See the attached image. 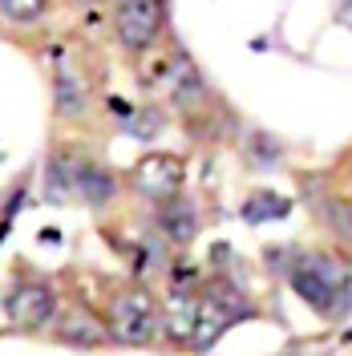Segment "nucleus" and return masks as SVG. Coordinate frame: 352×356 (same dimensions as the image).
I'll use <instances>...</instances> for the list:
<instances>
[{"label":"nucleus","mask_w":352,"mask_h":356,"mask_svg":"<svg viewBox=\"0 0 352 356\" xmlns=\"http://www.w3.org/2000/svg\"><path fill=\"white\" fill-rule=\"evenodd\" d=\"M247 316H251V304H247L243 291H235L231 284L211 288L198 300V324H195V340H191V344H195V348H211L231 324H239Z\"/></svg>","instance_id":"nucleus-1"},{"label":"nucleus","mask_w":352,"mask_h":356,"mask_svg":"<svg viewBox=\"0 0 352 356\" xmlns=\"http://www.w3.org/2000/svg\"><path fill=\"white\" fill-rule=\"evenodd\" d=\"M110 332L118 344H146L158 332V308L154 296H146L142 288L122 291L110 308Z\"/></svg>","instance_id":"nucleus-2"},{"label":"nucleus","mask_w":352,"mask_h":356,"mask_svg":"<svg viewBox=\"0 0 352 356\" xmlns=\"http://www.w3.org/2000/svg\"><path fill=\"white\" fill-rule=\"evenodd\" d=\"M166 21V0H122L118 4V41L142 53L150 49Z\"/></svg>","instance_id":"nucleus-3"},{"label":"nucleus","mask_w":352,"mask_h":356,"mask_svg":"<svg viewBox=\"0 0 352 356\" xmlns=\"http://www.w3.org/2000/svg\"><path fill=\"white\" fill-rule=\"evenodd\" d=\"M4 312H8V324H13V328L37 332V328H45V324L53 320L57 296H53V288H45V284H17L13 296L4 300Z\"/></svg>","instance_id":"nucleus-4"},{"label":"nucleus","mask_w":352,"mask_h":356,"mask_svg":"<svg viewBox=\"0 0 352 356\" xmlns=\"http://www.w3.org/2000/svg\"><path fill=\"white\" fill-rule=\"evenodd\" d=\"M134 186L154 202H166L182 186V162L175 154H150L134 166Z\"/></svg>","instance_id":"nucleus-5"},{"label":"nucleus","mask_w":352,"mask_h":356,"mask_svg":"<svg viewBox=\"0 0 352 356\" xmlns=\"http://www.w3.org/2000/svg\"><path fill=\"white\" fill-rule=\"evenodd\" d=\"M291 288L300 291V296H304V304H312L320 316H344L349 304H352V300H344L340 291H332V284L316 271V267H312V259L304 267H296V271H291Z\"/></svg>","instance_id":"nucleus-6"},{"label":"nucleus","mask_w":352,"mask_h":356,"mask_svg":"<svg viewBox=\"0 0 352 356\" xmlns=\"http://www.w3.org/2000/svg\"><path fill=\"white\" fill-rule=\"evenodd\" d=\"M81 166L86 158L73 154V150H61V154L49 158V175H45V186H49V199H77V178H81Z\"/></svg>","instance_id":"nucleus-7"},{"label":"nucleus","mask_w":352,"mask_h":356,"mask_svg":"<svg viewBox=\"0 0 352 356\" xmlns=\"http://www.w3.org/2000/svg\"><path fill=\"white\" fill-rule=\"evenodd\" d=\"M162 231H166V239L170 243H191L198 235V211H195V202L191 199H166L162 202Z\"/></svg>","instance_id":"nucleus-8"},{"label":"nucleus","mask_w":352,"mask_h":356,"mask_svg":"<svg viewBox=\"0 0 352 356\" xmlns=\"http://www.w3.org/2000/svg\"><path fill=\"white\" fill-rule=\"evenodd\" d=\"M166 332H170V340H178V344H191L195 340V324H198V300H191V296H182V291H175L170 300H166Z\"/></svg>","instance_id":"nucleus-9"},{"label":"nucleus","mask_w":352,"mask_h":356,"mask_svg":"<svg viewBox=\"0 0 352 356\" xmlns=\"http://www.w3.org/2000/svg\"><path fill=\"white\" fill-rule=\"evenodd\" d=\"M77 199L93 202V207H102V202L113 199V178L102 166H93L89 158H86V166H81V178H77Z\"/></svg>","instance_id":"nucleus-10"},{"label":"nucleus","mask_w":352,"mask_h":356,"mask_svg":"<svg viewBox=\"0 0 352 356\" xmlns=\"http://www.w3.org/2000/svg\"><path fill=\"white\" fill-rule=\"evenodd\" d=\"M57 336H61L65 344H77V348H97V344H102V328H97V320L86 316V312H73L69 324Z\"/></svg>","instance_id":"nucleus-11"},{"label":"nucleus","mask_w":352,"mask_h":356,"mask_svg":"<svg viewBox=\"0 0 352 356\" xmlns=\"http://www.w3.org/2000/svg\"><path fill=\"white\" fill-rule=\"evenodd\" d=\"M81 106H86V86L77 81V73L69 65H61L57 69V110L61 113H81Z\"/></svg>","instance_id":"nucleus-12"},{"label":"nucleus","mask_w":352,"mask_h":356,"mask_svg":"<svg viewBox=\"0 0 352 356\" xmlns=\"http://www.w3.org/2000/svg\"><path fill=\"white\" fill-rule=\"evenodd\" d=\"M287 211H291L287 199L271 195V191H259V195H251V202L243 207V219L247 222H267V219H284Z\"/></svg>","instance_id":"nucleus-13"},{"label":"nucleus","mask_w":352,"mask_h":356,"mask_svg":"<svg viewBox=\"0 0 352 356\" xmlns=\"http://www.w3.org/2000/svg\"><path fill=\"white\" fill-rule=\"evenodd\" d=\"M320 211H324V222H328L340 239H352V202L349 199H324Z\"/></svg>","instance_id":"nucleus-14"},{"label":"nucleus","mask_w":352,"mask_h":356,"mask_svg":"<svg viewBox=\"0 0 352 356\" xmlns=\"http://www.w3.org/2000/svg\"><path fill=\"white\" fill-rule=\"evenodd\" d=\"M0 4H4V17L13 24H33L45 13L49 0H0Z\"/></svg>","instance_id":"nucleus-15"},{"label":"nucleus","mask_w":352,"mask_h":356,"mask_svg":"<svg viewBox=\"0 0 352 356\" xmlns=\"http://www.w3.org/2000/svg\"><path fill=\"white\" fill-rule=\"evenodd\" d=\"M126 122H130V134L142 138V142H146V138H158V130H162V113L158 110H134Z\"/></svg>","instance_id":"nucleus-16"},{"label":"nucleus","mask_w":352,"mask_h":356,"mask_svg":"<svg viewBox=\"0 0 352 356\" xmlns=\"http://www.w3.org/2000/svg\"><path fill=\"white\" fill-rule=\"evenodd\" d=\"M81 4H102V0H81Z\"/></svg>","instance_id":"nucleus-17"}]
</instances>
